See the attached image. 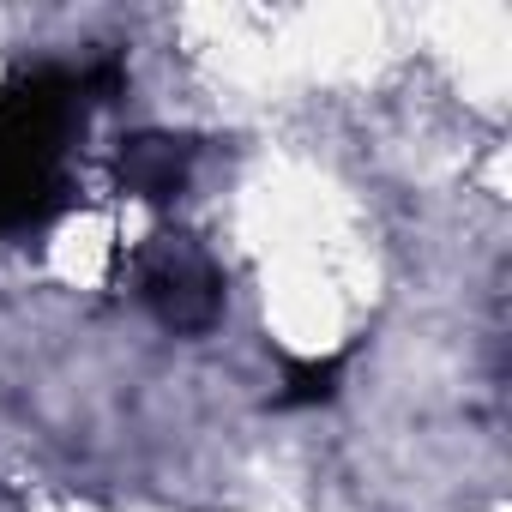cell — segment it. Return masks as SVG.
I'll return each mask as SVG.
<instances>
[{
    "mask_svg": "<svg viewBox=\"0 0 512 512\" xmlns=\"http://www.w3.org/2000/svg\"><path fill=\"white\" fill-rule=\"evenodd\" d=\"M187 169H193V139H175V133H133L115 151L121 187L151 199V205H169L187 187Z\"/></svg>",
    "mask_w": 512,
    "mask_h": 512,
    "instance_id": "3",
    "label": "cell"
},
{
    "mask_svg": "<svg viewBox=\"0 0 512 512\" xmlns=\"http://www.w3.org/2000/svg\"><path fill=\"white\" fill-rule=\"evenodd\" d=\"M85 127V91L67 67H25L0 85V241L43 229L67 193V145Z\"/></svg>",
    "mask_w": 512,
    "mask_h": 512,
    "instance_id": "1",
    "label": "cell"
},
{
    "mask_svg": "<svg viewBox=\"0 0 512 512\" xmlns=\"http://www.w3.org/2000/svg\"><path fill=\"white\" fill-rule=\"evenodd\" d=\"M133 284L169 332H211L223 314V266L187 235H151L133 253Z\"/></svg>",
    "mask_w": 512,
    "mask_h": 512,
    "instance_id": "2",
    "label": "cell"
},
{
    "mask_svg": "<svg viewBox=\"0 0 512 512\" xmlns=\"http://www.w3.org/2000/svg\"><path fill=\"white\" fill-rule=\"evenodd\" d=\"M338 386H344V356H290L278 404L284 410H314V404H332Z\"/></svg>",
    "mask_w": 512,
    "mask_h": 512,
    "instance_id": "4",
    "label": "cell"
}]
</instances>
